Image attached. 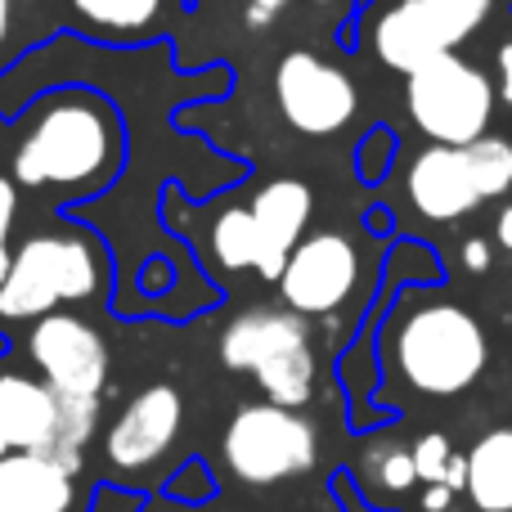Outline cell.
<instances>
[{"instance_id": "6da1fadb", "label": "cell", "mask_w": 512, "mask_h": 512, "mask_svg": "<svg viewBox=\"0 0 512 512\" xmlns=\"http://www.w3.org/2000/svg\"><path fill=\"white\" fill-rule=\"evenodd\" d=\"M122 117L95 90H54L27 113L14 144V185L86 198L122 171Z\"/></svg>"}, {"instance_id": "7a4b0ae2", "label": "cell", "mask_w": 512, "mask_h": 512, "mask_svg": "<svg viewBox=\"0 0 512 512\" xmlns=\"http://www.w3.org/2000/svg\"><path fill=\"white\" fill-rule=\"evenodd\" d=\"M387 373L418 396H459L486 373L490 337L468 306L450 297H405L382 328Z\"/></svg>"}, {"instance_id": "3957f363", "label": "cell", "mask_w": 512, "mask_h": 512, "mask_svg": "<svg viewBox=\"0 0 512 512\" xmlns=\"http://www.w3.org/2000/svg\"><path fill=\"white\" fill-rule=\"evenodd\" d=\"M104 288V252L77 225L27 234L14 248L5 283H0V319L32 324L50 310L90 301Z\"/></svg>"}, {"instance_id": "277c9868", "label": "cell", "mask_w": 512, "mask_h": 512, "mask_svg": "<svg viewBox=\"0 0 512 512\" xmlns=\"http://www.w3.org/2000/svg\"><path fill=\"white\" fill-rule=\"evenodd\" d=\"M512 189V144L481 135L472 144H432L409 162L405 194L423 221L450 225Z\"/></svg>"}, {"instance_id": "5b68a950", "label": "cell", "mask_w": 512, "mask_h": 512, "mask_svg": "<svg viewBox=\"0 0 512 512\" xmlns=\"http://www.w3.org/2000/svg\"><path fill=\"white\" fill-rule=\"evenodd\" d=\"M221 459L230 468V477L252 490L283 486V481L306 477L315 468L319 432L301 409H283L261 400V405H243L225 423Z\"/></svg>"}, {"instance_id": "8992f818", "label": "cell", "mask_w": 512, "mask_h": 512, "mask_svg": "<svg viewBox=\"0 0 512 512\" xmlns=\"http://www.w3.org/2000/svg\"><path fill=\"white\" fill-rule=\"evenodd\" d=\"M405 104L414 126L432 144H472L490 135L499 90L477 63L459 54H436L405 77Z\"/></svg>"}, {"instance_id": "52a82bcc", "label": "cell", "mask_w": 512, "mask_h": 512, "mask_svg": "<svg viewBox=\"0 0 512 512\" xmlns=\"http://www.w3.org/2000/svg\"><path fill=\"white\" fill-rule=\"evenodd\" d=\"M495 0H391L369 23V41L387 68L414 72L436 54H450L490 18Z\"/></svg>"}, {"instance_id": "ba28073f", "label": "cell", "mask_w": 512, "mask_h": 512, "mask_svg": "<svg viewBox=\"0 0 512 512\" xmlns=\"http://www.w3.org/2000/svg\"><path fill=\"white\" fill-rule=\"evenodd\" d=\"M274 104L301 135H337L360 108L351 72L319 59L315 50H288L274 63Z\"/></svg>"}, {"instance_id": "9c48e42d", "label": "cell", "mask_w": 512, "mask_h": 512, "mask_svg": "<svg viewBox=\"0 0 512 512\" xmlns=\"http://www.w3.org/2000/svg\"><path fill=\"white\" fill-rule=\"evenodd\" d=\"M27 360L59 396H104L108 369H113L104 333L77 310H50V315L32 319Z\"/></svg>"}, {"instance_id": "30bf717a", "label": "cell", "mask_w": 512, "mask_h": 512, "mask_svg": "<svg viewBox=\"0 0 512 512\" xmlns=\"http://www.w3.org/2000/svg\"><path fill=\"white\" fill-rule=\"evenodd\" d=\"M360 288V248L342 230H315L292 248L279 274V297L306 319L333 315Z\"/></svg>"}, {"instance_id": "8fae6325", "label": "cell", "mask_w": 512, "mask_h": 512, "mask_svg": "<svg viewBox=\"0 0 512 512\" xmlns=\"http://www.w3.org/2000/svg\"><path fill=\"white\" fill-rule=\"evenodd\" d=\"M185 423V396L171 382H149L135 391L104 432V463L117 477H140L171 454Z\"/></svg>"}, {"instance_id": "7c38bea8", "label": "cell", "mask_w": 512, "mask_h": 512, "mask_svg": "<svg viewBox=\"0 0 512 512\" xmlns=\"http://www.w3.org/2000/svg\"><path fill=\"white\" fill-rule=\"evenodd\" d=\"M59 445V391L45 378L0 373V454H50Z\"/></svg>"}, {"instance_id": "4fadbf2b", "label": "cell", "mask_w": 512, "mask_h": 512, "mask_svg": "<svg viewBox=\"0 0 512 512\" xmlns=\"http://www.w3.org/2000/svg\"><path fill=\"white\" fill-rule=\"evenodd\" d=\"M248 207L256 216V234H261V261H256V274L270 279V283H279L292 248L306 239V225H310V216H315V194H310L306 180L279 176V180H270V185L256 189V198Z\"/></svg>"}, {"instance_id": "5bb4252c", "label": "cell", "mask_w": 512, "mask_h": 512, "mask_svg": "<svg viewBox=\"0 0 512 512\" xmlns=\"http://www.w3.org/2000/svg\"><path fill=\"white\" fill-rule=\"evenodd\" d=\"M297 346H310L306 315H297L288 306H256L225 324L221 364L234 373H256L261 364L279 360L283 351H297Z\"/></svg>"}, {"instance_id": "9a60e30c", "label": "cell", "mask_w": 512, "mask_h": 512, "mask_svg": "<svg viewBox=\"0 0 512 512\" xmlns=\"http://www.w3.org/2000/svg\"><path fill=\"white\" fill-rule=\"evenodd\" d=\"M72 481L54 454H0V512H72Z\"/></svg>"}, {"instance_id": "2e32d148", "label": "cell", "mask_w": 512, "mask_h": 512, "mask_svg": "<svg viewBox=\"0 0 512 512\" xmlns=\"http://www.w3.org/2000/svg\"><path fill=\"white\" fill-rule=\"evenodd\" d=\"M468 499L481 512H512V427H495L468 450Z\"/></svg>"}, {"instance_id": "e0dca14e", "label": "cell", "mask_w": 512, "mask_h": 512, "mask_svg": "<svg viewBox=\"0 0 512 512\" xmlns=\"http://www.w3.org/2000/svg\"><path fill=\"white\" fill-rule=\"evenodd\" d=\"M68 14L90 36L131 41V36H149L158 27L162 0H68Z\"/></svg>"}, {"instance_id": "ac0fdd59", "label": "cell", "mask_w": 512, "mask_h": 512, "mask_svg": "<svg viewBox=\"0 0 512 512\" xmlns=\"http://www.w3.org/2000/svg\"><path fill=\"white\" fill-rule=\"evenodd\" d=\"M252 378H256V387L265 391V400H270V405H283V409L310 405V396H315V346L283 351L279 360L261 364Z\"/></svg>"}, {"instance_id": "d6986e66", "label": "cell", "mask_w": 512, "mask_h": 512, "mask_svg": "<svg viewBox=\"0 0 512 512\" xmlns=\"http://www.w3.org/2000/svg\"><path fill=\"white\" fill-rule=\"evenodd\" d=\"M360 477H364V490H369V495H382V499L409 495L418 481L414 450L400 441H369L360 450Z\"/></svg>"}, {"instance_id": "ffe728a7", "label": "cell", "mask_w": 512, "mask_h": 512, "mask_svg": "<svg viewBox=\"0 0 512 512\" xmlns=\"http://www.w3.org/2000/svg\"><path fill=\"white\" fill-rule=\"evenodd\" d=\"M212 256L225 270H256L261 261V234H256L252 207H225L212 221Z\"/></svg>"}, {"instance_id": "44dd1931", "label": "cell", "mask_w": 512, "mask_h": 512, "mask_svg": "<svg viewBox=\"0 0 512 512\" xmlns=\"http://www.w3.org/2000/svg\"><path fill=\"white\" fill-rule=\"evenodd\" d=\"M454 454H459V450L450 445V436H441V432L418 436V441H414V468H418V481H427V486H436V481H441V486H445V472H450Z\"/></svg>"}, {"instance_id": "7402d4cb", "label": "cell", "mask_w": 512, "mask_h": 512, "mask_svg": "<svg viewBox=\"0 0 512 512\" xmlns=\"http://www.w3.org/2000/svg\"><path fill=\"white\" fill-rule=\"evenodd\" d=\"M140 508H144V495H135L126 486H99L95 504H90V512H140Z\"/></svg>"}, {"instance_id": "603a6c76", "label": "cell", "mask_w": 512, "mask_h": 512, "mask_svg": "<svg viewBox=\"0 0 512 512\" xmlns=\"http://www.w3.org/2000/svg\"><path fill=\"white\" fill-rule=\"evenodd\" d=\"M288 5L292 0H243V23H248L252 32H265V27H274V18Z\"/></svg>"}, {"instance_id": "cb8c5ba5", "label": "cell", "mask_w": 512, "mask_h": 512, "mask_svg": "<svg viewBox=\"0 0 512 512\" xmlns=\"http://www.w3.org/2000/svg\"><path fill=\"white\" fill-rule=\"evenodd\" d=\"M171 495H185V499H207L212 495V481H207L203 463H189L180 477H171Z\"/></svg>"}, {"instance_id": "d4e9b609", "label": "cell", "mask_w": 512, "mask_h": 512, "mask_svg": "<svg viewBox=\"0 0 512 512\" xmlns=\"http://www.w3.org/2000/svg\"><path fill=\"white\" fill-rule=\"evenodd\" d=\"M18 221V185L9 176H0V243H9Z\"/></svg>"}, {"instance_id": "484cf974", "label": "cell", "mask_w": 512, "mask_h": 512, "mask_svg": "<svg viewBox=\"0 0 512 512\" xmlns=\"http://www.w3.org/2000/svg\"><path fill=\"white\" fill-rule=\"evenodd\" d=\"M490 261H495V252H490L486 239H468V243H463V265H468L472 274H486Z\"/></svg>"}, {"instance_id": "4316f807", "label": "cell", "mask_w": 512, "mask_h": 512, "mask_svg": "<svg viewBox=\"0 0 512 512\" xmlns=\"http://www.w3.org/2000/svg\"><path fill=\"white\" fill-rule=\"evenodd\" d=\"M495 68H499V99H504V104L512 108V41L499 45Z\"/></svg>"}, {"instance_id": "83f0119b", "label": "cell", "mask_w": 512, "mask_h": 512, "mask_svg": "<svg viewBox=\"0 0 512 512\" xmlns=\"http://www.w3.org/2000/svg\"><path fill=\"white\" fill-rule=\"evenodd\" d=\"M450 504H454V490H450V486H441V481L423 490V512H445Z\"/></svg>"}, {"instance_id": "f1b7e54d", "label": "cell", "mask_w": 512, "mask_h": 512, "mask_svg": "<svg viewBox=\"0 0 512 512\" xmlns=\"http://www.w3.org/2000/svg\"><path fill=\"white\" fill-rule=\"evenodd\" d=\"M495 243L504 252H512V203L504 207V212H499V221H495Z\"/></svg>"}, {"instance_id": "f546056e", "label": "cell", "mask_w": 512, "mask_h": 512, "mask_svg": "<svg viewBox=\"0 0 512 512\" xmlns=\"http://www.w3.org/2000/svg\"><path fill=\"white\" fill-rule=\"evenodd\" d=\"M14 5H18V0H0V54H5L9 32H14Z\"/></svg>"}, {"instance_id": "4dcf8cb0", "label": "cell", "mask_w": 512, "mask_h": 512, "mask_svg": "<svg viewBox=\"0 0 512 512\" xmlns=\"http://www.w3.org/2000/svg\"><path fill=\"white\" fill-rule=\"evenodd\" d=\"M9 265H14V248H9V243H0V283H5Z\"/></svg>"}, {"instance_id": "1f68e13d", "label": "cell", "mask_w": 512, "mask_h": 512, "mask_svg": "<svg viewBox=\"0 0 512 512\" xmlns=\"http://www.w3.org/2000/svg\"><path fill=\"white\" fill-rule=\"evenodd\" d=\"M351 512H373V508H364V504H355V499H351Z\"/></svg>"}, {"instance_id": "d6a6232c", "label": "cell", "mask_w": 512, "mask_h": 512, "mask_svg": "<svg viewBox=\"0 0 512 512\" xmlns=\"http://www.w3.org/2000/svg\"><path fill=\"white\" fill-rule=\"evenodd\" d=\"M310 5H333V0H310Z\"/></svg>"}, {"instance_id": "836d02e7", "label": "cell", "mask_w": 512, "mask_h": 512, "mask_svg": "<svg viewBox=\"0 0 512 512\" xmlns=\"http://www.w3.org/2000/svg\"><path fill=\"white\" fill-rule=\"evenodd\" d=\"M5 346H9V342H5V333H0V351H5Z\"/></svg>"}]
</instances>
